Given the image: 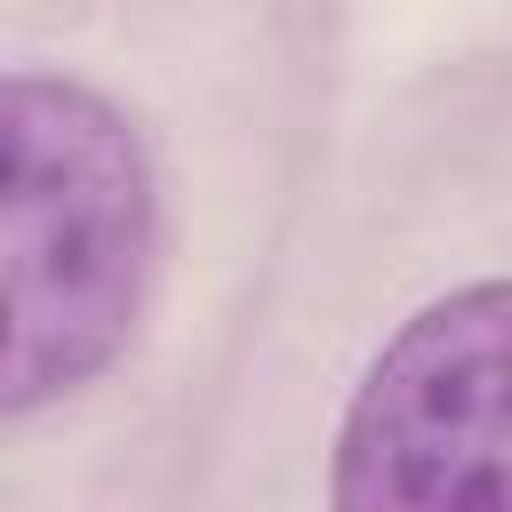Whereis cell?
I'll return each mask as SVG.
<instances>
[{
    "label": "cell",
    "mask_w": 512,
    "mask_h": 512,
    "mask_svg": "<svg viewBox=\"0 0 512 512\" xmlns=\"http://www.w3.org/2000/svg\"><path fill=\"white\" fill-rule=\"evenodd\" d=\"M328 512H512V272L392 328L344 400Z\"/></svg>",
    "instance_id": "cell-2"
},
{
    "label": "cell",
    "mask_w": 512,
    "mask_h": 512,
    "mask_svg": "<svg viewBox=\"0 0 512 512\" xmlns=\"http://www.w3.org/2000/svg\"><path fill=\"white\" fill-rule=\"evenodd\" d=\"M0 144V408L24 424L128 352L160 256V184L136 120L72 72L16 64Z\"/></svg>",
    "instance_id": "cell-1"
}]
</instances>
